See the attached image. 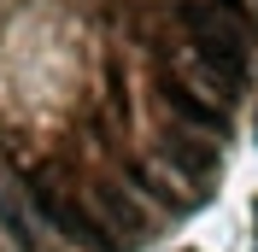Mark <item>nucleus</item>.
<instances>
[{"mask_svg":"<svg viewBox=\"0 0 258 252\" xmlns=\"http://www.w3.org/2000/svg\"><path fill=\"white\" fill-rule=\"evenodd\" d=\"M35 205H41V217L59 229V235H71V240H82V246H100V223L88 217V211H77V205L64 200L59 188H35Z\"/></svg>","mask_w":258,"mask_h":252,"instance_id":"nucleus-3","label":"nucleus"},{"mask_svg":"<svg viewBox=\"0 0 258 252\" xmlns=\"http://www.w3.org/2000/svg\"><path fill=\"white\" fill-rule=\"evenodd\" d=\"M94 205H100V217L112 223L117 235H129V240H141V235H147V217H141V211H135V205H129L117 188H106V182H100V188H94Z\"/></svg>","mask_w":258,"mask_h":252,"instance_id":"nucleus-4","label":"nucleus"},{"mask_svg":"<svg viewBox=\"0 0 258 252\" xmlns=\"http://www.w3.org/2000/svg\"><path fill=\"white\" fill-rule=\"evenodd\" d=\"M182 24H188V35H194L188 53L206 65V71H217L229 88L252 71V59H258V24L223 12V6H211V0H188V6H182Z\"/></svg>","mask_w":258,"mask_h":252,"instance_id":"nucleus-1","label":"nucleus"},{"mask_svg":"<svg viewBox=\"0 0 258 252\" xmlns=\"http://www.w3.org/2000/svg\"><path fill=\"white\" fill-rule=\"evenodd\" d=\"M159 94H164V106L176 111L182 123H194V129H223V123H229V111H223V106H211L206 94H194L188 82H182V77H170V71L159 77Z\"/></svg>","mask_w":258,"mask_h":252,"instance_id":"nucleus-2","label":"nucleus"}]
</instances>
